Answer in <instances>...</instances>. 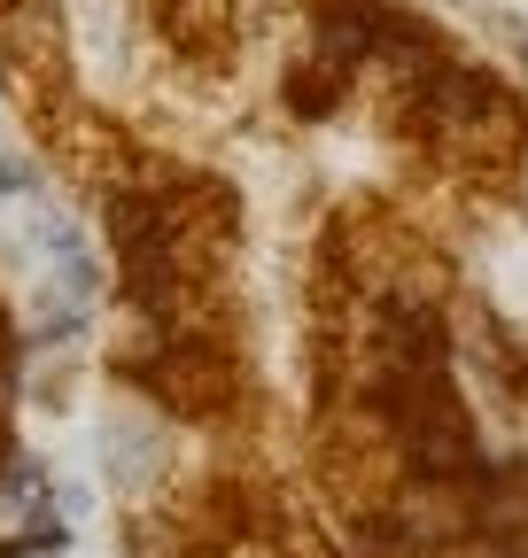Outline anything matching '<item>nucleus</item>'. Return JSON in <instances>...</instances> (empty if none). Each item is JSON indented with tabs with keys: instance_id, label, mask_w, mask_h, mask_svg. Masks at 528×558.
<instances>
[{
	"instance_id": "f03ea898",
	"label": "nucleus",
	"mask_w": 528,
	"mask_h": 558,
	"mask_svg": "<svg viewBox=\"0 0 528 558\" xmlns=\"http://www.w3.org/2000/svg\"><path fill=\"white\" fill-rule=\"evenodd\" d=\"M24 186H32V163H24V156H0V202L24 194Z\"/></svg>"
},
{
	"instance_id": "f257e3e1",
	"label": "nucleus",
	"mask_w": 528,
	"mask_h": 558,
	"mask_svg": "<svg viewBox=\"0 0 528 558\" xmlns=\"http://www.w3.org/2000/svg\"><path fill=\"white\" fill-rule=\"evenodd\" d=\"M288 101H296L303 117H326V109H335V62L296 70V78H288Z\"/></svg>"
}]
</instances>
